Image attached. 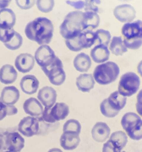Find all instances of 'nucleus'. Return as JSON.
<instances>
[{"label": "nucleus", "mask_w": 142, "mask_h": 152, "mask_svg": "<svg viewBox=\"0 0 142 152\" xmlns=\"http://www.w3.org/2000/svg\"><path fill=\"white\" fill-rule=\"evenodd\" d=\"M53 31V25L50 19L46 17H37L28 23L25 33L28 39L36 42L39 45H44L51 42Z\"/></svg>", "instance_id": "nucleus-1"}, {"label": "nucleus", "mask_w": 142, "mask_h": 152, "mask_svg": "<svg viewBox=\"0 0 142 152\" xmlns=\"http://www.w3.org/2000/svg\"><path fill=\"white\" fill-rule=\"evenodd\" d=\"M83 13L80 10L71 11L67 14L60 26V34L65 39L77 37L83 30Z\"/></svg>", "instance_id": "nucleus-2"}, {"label": "nucleus", "mask_w": 142, "mask_h": 152, "mask_svg": "<svg viewBox=\"0 0 142 152\" xmlns=\"http://www.w3.org/2000/svg\"><path fill=\"white\" fill-rule=\"evenodd\" d=\"M123 42L127 49L137 50L142 46V21L125 23L121 28Z\"/></svg>", "instance_id": "nucleus-3"}, {"label": "nucleus", "mask_w": 142, "mask_h": 152, "mask_svg": "<svg viewBox=\"0 0 142 152\" xmlns=\"http://www.w3.org/2000/svg\"><path fill=\"white\" fill-rule=\"evenodd\" d=\"M120 73L118 65L114 62H106L97 65L93 71L95 82L99 85L106 86L114 83Z\"/></svg>", "instance_id": "nucleus-4"}, {"label": "nucleus", "mask_w": 142, "mask_h": 152, "mask_svg": "<svg viewBox=\"0 0 142 152\" xmlns=\"http://www.w3.org/2000/svg\"><path fill=\"white\" fill-rule=\"evenodd\" d=\"M141 80L134 72H127L121 77L118 86V91L125 97L134 95L138 91Z\"/></svg>", "instance_id": "nucleus-5"}, {"label": "nucleus", "mask_w": 142, "mask_h": 152, "mask_svg": "<svg viewBox=\"0 0 142 152\" xmlns=\"http://www.w3.org/2000/svg\"><path fill=\"white\" fill-rule=\"evenodd\" d=\"M41 69L44 74L48 77L50 83L54 86H61L64 83L66 80V74L63 69V64L62 60L57 56L53 63Z\"/></svg>", "instance_id": "nucleus-6"}, {"label": "nucleus", "mask_w": 142, "mask_h": 152, "mask_svg": "<svg viewBox=\"0 0 142 152\" xmlns=\"http://www.w3.org/2000/svg\"><path fill=\"white\" fill-rule=\"evenodd\" d=\"M56 57L54 51L48 45H40L34 54L35 61L41 68H46L53 63Z\"/></svg>", "instance_id": "nucleus-7"}, {"label": "nucleus", "mask_w": 142, "mask_h": 152, "mask_svg": "<svg viewBox=\"0 0 142 152\" xmlns=\"http://www.w3.org/2000/svg\"><path fill=\"white\" fill-rule=\"evenodd\" d=\"M39 130V123L38 117L28 116L24 117L18 126V131L21 134L27 137H31L38 134Z\"/></svg>", "instance_id": "nucleus-8"}, {"label": "nucleus", "mask_w": 142, "mask_h": 152, "mask_svg": "<svg viewBox=\"0 0 142 152\" xmlns=\"http://www.w3.org/2000/svg\"><path fill=\"white\" fill-rule=\"evenodd\" d=\"M113 14L117 20L125 24L134 20L136 16V11L130 4H123L114 8Z\"/></svg>", "instance_id": "nucleus-9"}, {"label": "nucleus", "mask_w": 142, "mask_h": 152, "mask_svg": "<svg viewBox=\"0 0 142 152\" xmlns=\"http://www.w3.org/2000/svg\"><path fill=\"white\" fill-rule=\"evenodd\" d=\"M25 147V139L19 132H10L4 136V147L7 151L20 152Z\"/></svg>", "instance_id": "nucleus-10"}, {"label": "nucleus", "mask_w": 142, "mask_h": 152, "mask_svg": "<svg viewBox=\"0 0 142 152\" xmlns=\"http://www.w3.org/2000/svg\"><path fill=\"white\" fill-rule=\"evenodd\" d=\"M35 65V59L30 53H24L19 54L15 60V67L18 71L23 74L30 72Z\"/></svg>", "instance_id": "nucleus-11"}, {"label": "nucleus", "mask_w": 142, "mask_h": 152, "mask_svg": "<svg viewBox=\"0 0 142 152\" xmlns=\"http://www.w3.org/2000/svg\"><path fill=\"white\" fill-rule=\"evenodd\" d=\"M37 98L41 105L44 107H52L56 103L57 94L54 88L45 86L40 89L37 95Z\"/></svg>", "instance_id": "nucleus-12"}, {"label": "nucleus", "mask_w": 142, "mask_h": 152, "mask_svg": "<svg viewBox=\"0 0 142 152\" xmlns=\"http://www.w3.org/2000/svg\"><path fill=\"white\" fill-rule=\"evenodd\" d=\"M91 134L92 137L96 142H104L110 136V129L106 123L98 122L93 126Z\"/></svg>", "instance_id": "nucleus-13"}, {"label": "nucleus", "mask_w": 142, "mask_h": 152, "mask_svg": "<svg viewBox=\"0 0 142 152\" xmlns=\"http://www.w3.org/2000/svg\"><path fill=\"white\" fill-rule=\"evenodd\" d=\"M23 109L27 114L33 117H41L44 111L41 102L34 97H30L25 101Z\"/></svg>", "instance_id": "nucleus-14"}, {"label": "nucleus", "mask_w": 142, "mask_h": 152, "mask_svg": "<svg viewBox=\"0 0 142 152\" xmlns=\"http://www.w3.org/2000/svg\"><path fill=\"white\" fill-rule=\"evenodd\" d=\"M1 100L7 105H14L19 101L20 93L15 86H6L1 93Z\"/></svg>", "instance_id": "nucleus-15"}, {"label": "nucleus", "mask_w": 142, "mask_h": 152, "mask_svg": "<svg viewBox=\"0 0 142 152\" xmlns=\"http://www.w3.org/2000/svg\"><path fill=\"white\" fill-rule=\"evenodd\" d=\"M39 82L34 75H26L20 81V88L22 91L28 95L34 94L38 91Z\"/></svg>", "instance_id": "nucleus-16"}, {"label": "nucleus", "mask_w": 142, "mask_h": 152, "mask_svg": "<svg viewBox=\"0 0 142 152\" xmlns=\"http://www.w3.org/2000/svg\"><path fill=\"white\" fill-rule=\"evenodd\" d=\"M80 143L79 134L70 132H63L60 137V145L67 151L75 149Z\"/></svg>", "instance_id": "nucleus-17"}, {"label": "nucleus", "mask_w": 142, "mask_h": 152, "mask_svg": "<svg viewBox=\"0 0 142 152\" xmlns=\"http://www.w3.org/2000/svg\"><path fill=\"white\" fill-rule=\"evenodd\" d=\"M109 53L110 51L107 46L98 45L90 51V58L96 63L101 64L107 62L109 58Z\"/></svg>", "instance_id": "nucleus-18"}, {"label": "nucleus", "mask_w": 142, "mask_h": 152, "mask_svg": "<svg viewBox=\"0 0 142 152\" xmlns=\"http://www.w3.org/2000/svg\"><path fill=\"white\" fill-rule=\"evenodd\" d=\"M16 14L10 8L0 9V28L10 29L13 28L16 24Z\"/></svg>", "instance_id": "nucleus-19"}, {"label": "nucleus", "mask_w": 142, "mask_h": 152, "mask_svg": "<svg viewBox=\"0 0 142 152\" xmlns=\"http://www.w3.org/2000/svg\"><path fill=\"white\" fill-rule=\"evenodd\" d=\"M17 71L11 65H4L0 68V83L4 85L12 84L17 79Z\"/></svg>", "instance_id": "nucleus-20"}, {"label": "nucleus", "mask_w": 142, "mask_h": 152, "mask_svg": "<svg viewBox=\"0 0 142 152\" xmlns=\"http://www.w3.org/2000/svg\"><path fill=\"white\" fill-rule=\"evenodd\" d=\"M75 85L81 92H89L94 88L95 80L93 74H81L76 78Z\"/></svg>", "instance_id": "nucleus-21"}, {"label": "nucleus", "mask_w": 142, "mask_h": 152, "mask_svg": "<svg viewBox=\"0 0 142 152\" xmlns=\"http://www.w3.org/2000/svg\"><path fill=\"white\" fill-rule=\"evenodd\" d=\"M69 113V106L64 102L55 103L50 108V115L56 123L64 120L68 116Z\"/></svg>", "instance_id": "nucleus-22"}, {"label": "nucleus", "mask_w": 142, "mask_h": 152, "mask_svg": "<svg viewBox=\"0 0 142 152\" xmlns=\"http://www.w3.org/2000/svg\"><path fill=\"white\" fill-rule=\"evenodd\" d=\"M100 17L94 12H86L83 13L82 26L84 31H93L99 27Z\"/></svg>", "instance_id": "nucleus-23"}, {"label": "nucleus", "mask_w": 142, "mask_h": 152, "mask_svg": "<svg viewBox=\"0 0 142 152\" xmlns=\"http://www.w3.org/2000/svg\"><path fill=\"white\" fill-rule=\"evenodd\" d=\"M92 65L91 58L84 53H80L73 60V65L75 70L79 72H87Z\"/></svg>", "instance_id": "nucleus-24"}, {"label": "nucleus", "mask_w": 142, "mask_h": 152, "mask_svg": "<svg viewBox=\"0 0 142 152\" xmlns=\"http://www.w3.org/2000/svg\"><path fill=\"white\" fill-rule=\"evenodd\" d=\"M107 102L109 106L114 111L119 112L127 104V97L120 94L118 91H116L109 95V97L107 98Z\"/></svg>", "instance_id": "nucleus-25"}, {"label": "nucleus", "mask_w": 142, "mask_h": 152, "mask_svg": "<svg viewBox=\"0 0 142 152\" xmlns=\"http://www.w3.org/2000/svg\"><path fill=\"white\" fill-rule=\"evenodd\" d=\"M109 50L115 56H122L124 53H127L128 49L124 45L122 37H113L109 43Z\"/></svg>", "instance_id": "nucleus-26"}, {"label": "nucleus", "mask_w": 142, "mask_h": 152, "mask_svg": "<svg viewBox=\"0 0 142 152\" xmlns=\"http://www.w3.org/2000/svg\"><path fill=\"white\" fill-rule=\"evenodd\" d=\"M78 37L82 50L92 47L96 42V35L93 31H83Z\"/></svg>", "instance_id": "nucleus-27"}, {"label": "nucleus", "mask_w": 142, "mask_h": 152, "mask_svg": "<svg viewBox=\"0 0 142 152\" xmlns=\"http://www.w3.org/2000/svg\"><path fill=\"white\" fill-rule=\"evenodd\" d=\"M127 137L133 140H140L142 139V119L135 122L125 130Z\"/></svg>", "instance_id": "nucleus-28"}, {"label": "nucleus", "mask_w": 142, "mask_h": 152, "mask_svg": "<svg viewBox=\"0 0 142 152\" xmlns=\"http://www.w3.org/2000/svg\"><path fill=\"white\" fill-rule=\"evenodd\" d=\"M96 35V45H103L107 46L110 43L111 41V34L109 31L104 29H99L95 32Z\"/></svg>", "instance_id": "nucleus-29"}, {"label": "nucleus", "mask_w": 142, "mask_h": 152, "mask_svg": "<svg viewBox=\"0 0 142 152\" xmlns=\"http://www.w3.org/2000/svg\"><path fill=\"white\" fill-rule=\"evenodd\" d=\"M109 140L115 142L120 147V148L122 150L127 143V135L124 132L117 131V132H113L109 136Z\"/></svg>", "instance_id": "nucleus-30"}, {"label": "nucleus", "mask_w": 142, "mask_h": 152, "mask_svg": "<svg viewBox=\"0 0 142 152\" xmlns=\"http://www.w3.org/2000/svg\"><path fill=\"white\" fill-rule=\"evenodd\" d=\"M81 130V124L78 120H75V119L67 120L63 126V132H70V133L80 134Z\"/></svg>", "instance_id": "nucleus-31"}, {"label": "nucleus", "mask_w": 142, "mask_h": 152, "mask_svg": "<svg viewBox=\"0 0 142 152\" xmlns=\"http://www.w3.org/2000/svg\"><path fill=\"white\" fill-rule=\"evenodd\" d=\"M139 119H141V117L138 115V114H135V113H133V112L126 113V114L122 117V119H121V126H122L123 129L125 131L129 126H131L133 123H134L135 122L138 120Z\"/></svg>", "instance_id": "nucleus-32"}, {"label": "nucleus", "mask_w": 142, "mask_h": 152, "mask_svg": "<svg viewBox=\"0 0 142 152\" xmlns=\"http://www.w3.org/2000/svg\"><path fill=\"white\" fill-rule=\"evenodd\" d=\"M100 111L101 114H103L104 117H107V118H113V117H116L118 114V111H115L109 106L108 104L107 99H105L101 102L100 104Z\"/></svg>", "instance_id": "nucleus-33"}, {"label": "nucleus", "mask_w": 142, "mask_h": 152, "mask_svg": "<svg viewBox=\"0 0 142 152\" xmlns=\"http://www.w3.org/2000/svg\"><path fill=\"white\" fill-rule=\"evenodd\" d=\"M22 43H23V39H22V37L21 36V34H19V33L16 31L13 38L9 42L4 45L7 49H9V50H17V49H19V48L22 45Z\"/></svg>", "instance_id": "nucleus-34"}, {"label": "nucleus", "mask_w": 142, "mask_h": 152, "mask_svg": "<svg viewBox=\"0 0 142 152\" xmlns=\"http://www.w3.org/2000/svg\"><path fill=\"white\" fill-rule=\"evenodd\" d=\"M37 8L43 13L52 11L55 5L54 0H36Z\"/></svg>", "instance_id": "nucleus-35"}, {"label": "nucleus", "mask_w": 142, "mask_h": 152, "mask_svg": "<svg viewBox=\"0 0 142 152\" xmlns=\"http://www.w3.org/2000/svg\"><path fill=\"white\" fill-rule=\"evenodd\" d=\"M101 4V0H84V10L86 12H94L99 13Z\"/></svg>", "instance_id": "nucleus-36"}, {"label": "nucleus", "mask_w": 142, "mask_h": 152, "mask_svg": "<svg viewBox=\"0 0 142 152\" xmlns=\"http://www.w3.org/2000/svg\"><path fill=\"white\" fill-rule=\"evenodd\" d=\"M15 33L16 31L13 28H10V29L0 28V41L4 44L9 42L13 38Z\"/></svg>", "instance_id": "nucleus-37"}, {"label": "nucleus", "mask_w": 142, "mask_h": 152, "mask_svg": "<svg viewBox=\"0 0 142 152\" xmlns=\"http://www.w3.org/2000/svg\"><path fill=\"white\" fill-rule=\"evenodd\" d=\"M102 152H121V149L115 142L109 140L104 144Z\"/></svg>", "instance_id": "nucleus-38"}, {"label": "nucleus", "mask_w": 142, "mask_h": 152, "mask_svg": "<svg viewBox=\"0 0 142 152\" xmlns=\"http://www.w3.org/2000/svg\"><path fill=\"white\" fill-rule=\"evenodd\" d=\"M36 2V0H16V3L19 8L28 10L32 8Z\"/></svg>", "instance_id": "nucleus-39"}, {"label": "nucleus", "mask_w": 142, "mask_h": 152, "mask_svg": "<svg viewBox=\"0 0 142 152\" xmlns=\"http://www.w3.org/2000/svg\"><path fill=\"white\" fill-rule=\"evenodd\" d=\"M66 3L69 5L72 6L76 10H81L84 7V1L82 0H78V1H70V0H67Z\"/></svg>", "instance_id": "nucleus-40"}, {"label": "nucleus", "mask_w": 142, "mask_h": 152, "mask_svg": "<svg viewBox=\"0 0 142 152\" xmlns=\"http://www.w3.org/2000/svg\"><path fill=\"white\" fill-rule=\"evenodd\" d=\"M7 116H8L7 105L3 103L1 100L0 101V121L5 118Z\"/></svg>", "instance_id": "nucleus-41"}, {"label": "nucleus", "mask_w": 142, "mask_h": 152, "mask_svg": "<svg viewBox=\"0 0 142 152\" xmlns=\"http://www.w3.org/2000/svg\"><path fill=\"white\" fill-rule=\"evenodd\" d=\"M7 111H8V116L15 115L18 113V110L14 105H7Z\"/></svg>", "instance_id": "nucleus-42"}, {"label": "nucleus", "mask_w": 142, "mask_h": 152, "mask_svg": "<svg viewBox=\"0 0 142 152\" xmlns=\"http://www.w3.org/2000/svg\"><path fill=\"white\" fill-rule=\"evenodd\" d=\"M135 106H142V89L137 95V102H136Z\"/></svg>", "instance_id": "nucleus-43"}, {"label": "nucleus", "mask_w": 142, "mask_h": 152, "mask_svg": "<svg viewBox=\"0 0 142 152\" xmlns=\"http://www.w3.org/2000/svg\"><path fill=\"white\" fill-rule=\"evenodd\" d=\"M11 0H0V9L6 8L9 5Z\"/></svg>", "instance_id": "nucleus-44"}, {"label": "nucleus", "mask_w": 142, "mask_h": 152, "mask_svg": "<svg viewBox=\"0 0 142 152\" xmlns=\"http://www.w3.org/2000/svg\"><path fill=\"white\" fill-rule=\"evenodd\" d=\"M4 136L1 133H0V151L4 148Z\"/></svg>", "instance_id": "nucleus-45"}, {"label": "nucleus", "mask_w": 142, "mask_h": 152, "mask_svg": "<svg viewBox=\"0 0 142 152\" xmlns=\"http://www.w3.org/2000/svg\"><path fill=\"white\" fill-rule=\"evenodd\" d=\"M137 71L139 75L142 77V60L138 63L137 66Z\"/></svg>", "instance_id": "nucleus-46"}, {"label": "nucleus", "mask_w": 142, "mask_h": 152, "mask_svg": "<svg viewBox=\"0 0 142 152\" xmlns=\"http://www.w3.org/2000/svg\"><path fill=\"white\" fill-rule=\"evenodd\" d=\"M47 152H63V151H62L61 149H59V148H51V149L49 150Z\"/></svg>", "instance_id": "nucleus-47"}, {"label": "nucleus", "mask_w": 142, "mask_h": 152, "mask_svg": "<svg viewBox=\"0 0 142 152\" xmlns=\"http://www.w3.org/2000/svg\"><path fill=\"white\" fill-rule=\"evenodd\" d=\"M119 1H130V0H119Z\"/></svg>", "instance_id": "nucleus-48"}, {"label": "nucleus", "mask_w": 142, "mask_h": 152, "mask_svg": "<svg viewBox=\"0 0 142 152\" xmlns=\"http://www.w3.org/2000/svg\"><path fill=\"white\" fill-rule=\"evenodd\" d=\"M4 152H13V151H4Z\"/></svg>", "instance_id": "nucleus-49"}, {"label": "nucleus", "mask_w": 142, "mask_h": 152, "mask_svg": "<svg viewBox=\"0 0 142 152\" xmlns=\"http://www.w3.org/2000/svg\"><path fill=\"white\" fill-rule=\"evenodd\" d=\"M0 101H1V97H0Z\"/></svg>", "instance_id": "nucleus-50"}, {"label": "nucleus", "mask_w": 142, "mask_h": 152, "mask_svg": "<svg viewBox=\"0 0 142 152\" xmlns=\"http://www.w3.org/2000/svg\"><path fill=\"white\" fill-rule=\"evenodd\" d=\"M121 152H127V151H121Z\"/></svg>", "instance_id": "nucleus-51"}]
</instances>
